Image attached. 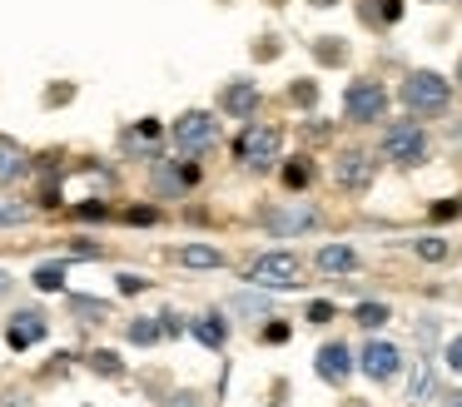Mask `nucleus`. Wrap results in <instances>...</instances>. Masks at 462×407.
I'll return each instance as SVG.
<instances>
[{
    "label": "nucleus",
    "instance_id": "f257e3e1",
    "mask_svg": "<svg viewBox=\"0 0 462 407\" xmlns=\"http://www.w3.org/2000/svg\"><path fill=\"white\" fill-rule=\"evenodd\" d=\"M398 99L408 105V115L438 119V115H448V105H452V85L438 75V69H412V75L398 85Z\"/></svg>",
    "mask_w": 462,
    "mask_h": 407
},
{
    "label": "nucleus",
    "instance_id": "f03ea898",
    "mask_svg": "<svg viewBox=\"0 0 462 407\" xmlns=\"http://www.w3.org/2000/svg\"><path fill=\"white\" fill-rule=\"evenodd\" d=\"M428 149H432V139H428V129H422L418 115L388 119L383 134H378V159H393V164H422Z\"/></svg>",
    "mask_w": 462,
    "mask_h": 407
},
{
    "label": "nucleus",
    "instance_id": "7ed1b4c3",
    "mask_svg": "<svg viewBox=\"0 0 462 407\" xmlns=\"http://www.w3.org/2000/svg\"><path fill=\"white\" fill-rule=\"evenodd\" d=\"M234 159L244 169H273L283 159V129L279 125H259V119H244L239 139H234Z\"/></svg>",
    "mask_w": 462,
    "mask_h": 407
},
{
    "label": "nucleus",
    "instance_id": "20e7f679",
    "mask_svg": "<svg viewBox=\"0 0 462 407\" xmlns=\"http://www.w3.org/2000/svg\"><path fill=\"white\" fill-rule=\"evenodd\" d=\"M388 85L383 79H373V75H358V79H348L343 85V119L348 125H383L388 119Z\"/></svg>",
    "mask_w": 462,
    "mask_h": 407
},
{
    "label": "nucleus",
    "instance_id": "39448f33",
    "mask_svg": "<svg viewBox=\"0 0 462 407\" xmlns=\"http://www.w3.org/2000/svg\"><path fill=\"white\" fill-rule=\"evenodd\" d=\"M170 144L180 149L184 159L209 154V149L219 144V119H214L209 109H184V115L170 125Z\"/></svg>",
    "mask_w": 462,
    "mask_h": 407
},
{
    "label": "nucleus",
    "instance_id": "423d86ee",
    "mask_svg": "<svg viewBox=\"0 0 462 407\" xmlns=\"http://www.w3.org/2000/svg\"><path fill=\"white\" fill-rule=\"evenodd\" d=\"M303 273V258L293 254V248H269V254H259L249 264V283L254 288H293Z\"/></svg>",
    "mask_w": 462,
    "mask_h": 407
},
{
    "label": "nucleus",
    "instance_id": "0eeeda50",
    "mask_svg": "<svg viewBox=\"0 0 462 407\" xmlns=\"http://www.w3.org/2000/svg\"><path fill=\"white\" fill-rule=\"evenodd\" d=\"M358 373L368 377V383H393V377L402 373V347L388 343V338H368V343L358 347Z\"/></svg>",
    "mask_w": 462,
    "mask_h": 407
},
{
    "label": "nucleus",
    "instance_id": "6e6552de",
    "mask_svg": "<svg viewBox=\"0 0 462 407\" xmlns=\"http://www.w3.org/2000/svg\"><path fill=\"white\" fill-rule=\"evenodd\" d=\"M373 174H378V154H368V149H338V159H333V184L338 189L363 194V189H373Z\"/></svg>",
    "mask_w": 462,
    "mask_h": 407
},
{
    "label": "nucleus",
    "instance_id": "1a4fd4ad",
    "mask_svg": "<svg viewBox=\"0 0 462 407\" xmlns=\"http://www.w3.org/2000/svg\"><path fill=\"white\" fill-rule=\"evenodd\" d=\"M194 184H199V169L184 164V159H154V164H150L154 199H184Z\"/></svg>",
    "mask_w": 462,
    "mask_h": 407
},
{
    "label": "nucleus",
    "instance_id": "9d476101",
    "mask_svg": "<svg viewBox=\"0 0 462 407\" xmlns=\"http://www.w3.org/2000/svg\"><path fill=\"white\" fill-rule=\"evenodd\" d=\"M313 373H319L328 387H348V377L358 373V353H353L343 338H333V343L319 347V357H313Z\"/></svg>",
    "mask_w": 462,
    "mask_h": 407
},
{
    "label": "nucleus",
    "instance_id": "9b49d317",
    "mask_svg": "<svg viewBox=\"0 0 462 407\" xmlns=\"http://www.w3.org/2000/svg\"><path fill=\"white\" fill-rule=\"evenodd\" d=\"M259 105H263V89L254 85L249 75H234V79H224V85H219V109L229 119H254V115H259Z\"/></svg>",
    "mask_w": 462,
    "mask_h": 407
},
{
    "label": "nucleus",
    "instance_id": "f8f14e48",
    "mask_svg": "<svg viewBox=\"0 0 462 407\" xmlns=\"http://www.w3.org/2000/svg\"><path fill=\"white\" fill-rule=\"evenodd\" d=\"M263 228L279 234V238H293V234H303V228H319V208L303 204V199H293V204H283V208H263Z\"/></svg>",
    "mask_w": 462,
    "mask_h": 407
},
{
    "label": "nucleus",
    "instance_id": "ddd939ff",
    "mask_svg": "<svg viewBox=\"0 0 462 407\" xmlns=\"http://www.w3.org/2000/svg\"><path fill=\"white\" fill-rule=\"evenodd\" d=\"M45 333H51V323H45L41 308H21V313H11V323H5V343H11L15 353L45 343Z\"/></svg>",
    "mask_w": 462,
    "mask_h": 407
},
{
    "label": "nucleus",
    "instance_id": "4468645a",
    "mask_svg": "<svg viewBox=\"0 0 462 407\" xmlns=\"http://www.w3.org/2000/svg\"><path fill=\"white\" fill-rule=\"evenodd\" d=\"M160 134H164L160 119H140V125H130V129L120 134V149H125V154H140V159H150V164H154V159H160Z\"/></svg>",
    "mask_w": 462,
    "mask_h": 407
},
{
    "label": "nucleus",
    "instance_id": "2eb2a0df",
    "mask_svg": "<svg viewBox=\"0 0 462 407\" xmlns=\"http://www.w3.org/2000/svg\"><path fill=\"white\" fill-rule=\"evenodd\" d=\"M229 333H234V323L219 313V308H209V313L189 318V338H199L204 347H214V353H224V343H229Z\"/></svg>",
    "mask_w": 462,
    "mask_h": 407
},
{
    "label": "nucleus",
    "instance_id": "dca6fc26",
    "mask_svg": "<svg viewBox=\"0 0 462 407\" xmlns=\"http://www.w3.org/2000/svg\"><path fill=\"white\" fill-rule=\"evenodd\" d=\"M313 264H319V273L343 278V273H353V268H358V248H353V244H323L319 254H313Z\"/></svg>",
    "mask_w": 462,
    "mask_h": 407
},
{
    "label": "nucleus",
    "instance_id": "f3484780",
    "mask_svg": "<svg viewBox=\"0 0 462 407\" xmlns=\"http://www.w3.org/2000/svg\"><path fill=\"white\" fill-rule=\"evenodd\" d=\"M408 397L412 402H438L442 397V377H438V367H432V357H418V367H412V383H408Z\"/></svg>",
    "mask_w": 462,
    "mask_h": 407
},
{
    "label": "nucleus",
    "instance_id": "a211bd4d",
    "mask_svg": "<svg viewBox=\"0 0 462 407\" xmlns=\"http://www.w3.org/2000/svg\"><path fill=\"white\" fill-rule=\"evenodd\" d=\"M358 20L368 30H393L402 20V0H358Z\"/></svg>",
    "mask_w": 462,
    "mask_h": 407
},
{
    "label": "nucleus",
    "instance_id": "6ab92c4d",
    "mask_svg": "<svg viewBox=\"0 0 462 407\" xmlns=\"http://www.w3.org/2000/svg\"><path fill=\"white\" fill-rule=\"evenodd\" d=\"M25 169H31L25 144H21V139H11V134H0V184H15Z\"/></svg>",
    "mask_w": 462,
    "mask_h": 407
},
{
    "label": "nucleus",
    "instance_id": "aec40b11",
    "mask_svg": "<svg viewBox=\"0 0 462 407\" xmlns=\"http://www.w3.org/2000/svg\"><path fill=\"white\" fill-rule=\"evenodd\" d=\"M65 308H70V318H80V323H105V318L115 313V308L95 293H65Z\"/></svg>",
    "mask_w": 462,
    "mask_h": 407
},
{
    "label": "nucleus",
    "instance_id": "412c9836",
    "mask_svg": "<svg viewBox=\"0 0 462 407\" xmlns=\"http://www.w3.org/2000/svg\"><path fill=\"white\" fill-rule=\"evenodd\" d=\"M180 264L209 273V268H224V248H214V244H184L180 248Z\"/></svg>",
    "mask_w": 462,
    "mask_h": 407
},
{
    "label": "nucleus",
    "instance_id": "4be33fe9",
    "mask_svg": "<svg viewBox=\"0 0 462 407\" xmlns=\"http://www.w3.org/2000/svg\"><path fill=\"white\" fill-rule=\"evenodd\" d=\"M229 313H244V318H273V298H269V288H259V293H234V298H229Z\"/></svg>",
    "mask_w": 462,
    "mask_h": 407
},
{
    "label": "nucleus",
    "instance_id": "5701e85b",
    "mask_svg": "<svg viewBox=\"0 0 462 407\" xmlns=\"http://www.w3.org/2000/svg\"><path fill=\"white\" fill-rule=\"evenodd\" d=\"M313 60H319L323 69H338L343 60H348V40L343 35H319L313 40Z\"/></svg>",
    "mask_w": 462,
    "mask_h": 407
},
{
    "label": "nucleus",
    "instance_id": "b1692460",
    "mask_svg": "<svg viewBox=\"0 0 462 407\" xmlns=\"http://www.w3.org/2000/svg\"><path fill=\"white\" fill-rule=\"evenodd\" d=\"M65 268H70L65 258H51V264H41L31 273V283L41 288V293H65Z\"/></svg>",
    "mask_w": 462,
    "mask_h": 407
},
{
    "label": "nucleus",
    "instance_id": "393cba45",
    "mask_svg": "<svg viewBox=\"0 0 462 407\" xmlns=\"http://www.w3.org/2000/svg\"><path fill=\"white\" fill-rule=\"evenodd\" d=\"M388 318H393V308H388V303H378V298H363V303L353 308V323L368 328V333H378V328L388 323Z\"/></svg>",
    "mask_w": 462,
    "mask_h": 407
},
{
    "label": "nucleus",
    "instance_id": "a878e982",
    "mask_svg": "<svg viewBox=\"0 0 462 407\" xmlns=\"http://www.w3.org/2000/svg\"><path fill=\"white\" fill-rule=\"evenodd\" d=\"M125 338H130L134 347H150V343H160V338H164V328H160V318H134V323L125 328Z\"/></svg>",
    "mask_w": 462,
    "mask_h": 407
},
{
    "label": "nucleus",
    "instance_id": "bb28decb",
    "mask_svg": "<svg viewBox=\"0 0 462 407\" xmlns=\"http://www.w3.org/2000/svg\"><path fill=\"white\" fill-rule=\"evenodd\" d=\"M31 218H35V208L25 199H0V228H21Z\"/></svg>",
    "mask_w": 462,
    "mask_h": 407
},
{
    "label": "nucleus",
    "instance_id": "cd10ccee",
    "mask_svg": "<svg viewBox=\"0 0 462 407\" xmlns=\"http://www.w3.org/2000/svg\"><path fill=\"white\" fill-rule=\"evenodd\" d=\"M85 363H90V373H100V377H125V363H120V353H115V347H95Z\"/></svg>",
    "mask_w": 462,
    "mask_h": 407
},
{
    "label": "nucleus",
    "instance_id": "c85d7f7f",
    "mask_svg": "<svg viewBox=\"0 0 462 407\" xmlns=\"http://www.w3.org/2000/svg\"><path fill=\"white\" fill-rule=\"evenodd\" d=\"M309 184H313V159L309 154L289 159V164H283V189H309Z\"/></svg>",
    "mask_w": 462,
    "mask_h": 407
},
{
    "label": "nucleus",
    "instance_id": "c756f323",
    "mask_svg": "<svg viewBox=\"0 0 462 407\" xmlns=\"http://www.w3.org/2000/svg\"><path fill=\"white\" fill-rule=\"evenodd\" d=\"M412 254H418L422 264H442V258L452 254V244H448V238H438V234H428V238H418V244H412Z\"/></svg>",
    "mask_w": 462,
    "mask_h": 407
},
{
    "label": "nucleus",
    "instance_id": "7c9ffc66",
    "mask_svg": "<svg viewBox=\"0 0 462 407\" xmlns=\"http://www.w3.org/2000/svg\"><path fill=\"white\" fill-rule=\"evenodd\" d=\"M412 338H418L422 357H432V343H438V318H432V313H422L418 323H412Z\"/></svg>",
    "mask_w": 462,
    "mask_h": 407
},
{
    "label": "nucleus",
    "instance_id": "2f4dec72",
    "mask_svg": "<svg viewBox=\"0 0 462 407\" xmlns=\"http://www.w3.org/2000/svg\"><path fill=\"white\" fill-rule=\"evenodd\" d=\"M333 318H338V303H328V298H313V303L303 308V323H313V328L333 323Z\"/></svg>",
    "mask_w": 462,
    "mask_h": 407
},
{
    "label": "nucleus",
    "instance_id": "473e14b6",
    "mask_svg": "<svg viewBox=\"0 0 462 407\" xmlns=\"http://www.w3.org/2000/svg\"><path fill=\"white\" fill-rule=\"evenodd\" d=\"M289 99H293V105H313V99H319V85H313V79H293Z\"/></svg>",
    "mask_w": 462,
    "mask_h": 407
},
{
    "label": "nucleus",
    "instance_id": "72a5a7b5",
    "mask_svg": "<svg viewBox=\"0 0 462 407\" xmlns=\"http://www.w3.org/2000/svg\"><path fill=\"white\" fill-rule=\"evenodd\" d=\"M442 363H448L452 373L462 377V333H457V338H448V343H442Z\"/></svg>",
    "mask_w": 462,
    "mask_h": 407
},
{
    "label": "nucleus",
    "instance_id": "f704fd0d",
    "mask_svg": "<svg viewBox=\"0 0 462 407\" xmlns=\"http://www.w3.org/2000/svg\"><path fill=\"white\" fill-rule=\"evenodd\" d=\"M289 333H293V328L283 323V318H273V323H263V328H259L263 343H289Z\"/></svg>",
    "mask_w": 462,
    "mask_h": 407
},
{
    "label": "nucleus",
    "instance_id": "c9c22d12",
    "mask_svg": "<svg viewBox=\"0 0 462 407\" xmlns=\"http://www.w3.org/2000/svg\"><path fill=\"white\" fill-rule=\"evenodd\" d=\"M428 214H432V224H448V218L462 214V199H442V204H432Z\"/></svg>",
    "mask_w": 462,
    "mask_h": 407
},
{
    "label": "nucleus",
    "instance_id": "e433bc0d",
    "mask_svg": "<svg viewBox=\"0 0 462 407\" xmlns=\"http://www.w3.org/2000/svg\"><path fill=\"white\" fill-rule=\"evenodd\" d=\"M144 288H150V278H144V273H120V293H125V298L144 293Z\"/></svg>",
    "mask_w": 462,
    "mask_h": 407
},
{
    "label": "nucleus",
    "instance_id": "4c0bfd02",
    "mask_svg": "<svg viewBox=\"0 0 462 407\" xmlns=\"http://www.w3.org/2000/svg\"><path fill=\"white\" fill-rule=\"evenodd\" d=\"M279 40H273V35H263V40H254V60H279Z\"/></svg>",
    "mask_w": 462,
    "mask_h": 407
},
{
    "label": "nucleus",
    "instance_id": "58836bf2",
    "mask_svg": "<svg viewBox=\"0 0 462 407\" xmlns=\"http://www.w3.org/2000/svg\"><path fill=\"white\" fill-rule=\"evenodd\" d=\"M164 407H199V393H189V387H180V393H170V397H160Z\"/></svg>",
    "mask_w": 462,
    "mask_h": 407
},
{
    "label": "nucleus",
    "instance_id": "ea45409f",
    "mask_svg": "<svg viewBox=\"0 0 462 407\" xmlns=\"http://www.w3.org/2000/svg\"><path fill=\"white\" fill-rule=\"evenodd\" d=\"M110 214V208L100 204V199H90V204H75V218H85V224H90V218H105Z\"/></svg>",
    "mask_w": 462,
    "mask_h": 407
},
{
    "label": "nucleus",
    "instance_id": "a19ab883",
    "mask_svg": "<svg viewBox=\"0 0 462 407\" xmlns=\"http://www.w3.org/2000/svg\"><path fill=\"white\" fill-rule=\"evenodd\" d=\"M160 328H164V338H180L189 323H180V313H160Z\"/></svg>",
    "mask_w": 462,
    "mask_h": 407
},
{
    "label": "nucleus",
    "instance_id": "79ce46f5",
    "mask_svg": "<svg viewBox=\"0 0 462 407\" xmlns=\"http://www.w3.org/2000/svg\"><path fill=\"white\" fill-rule=\"evenodd\" d=\"M65 99H75V85H55V89H45V105H65Z\"/></svg>",
    "mask_w": 462,
    "mask_h": 407
},
{
    "label": "nucleus",
    "instance_id": "37998d69",
    "mask_svg": "<svg viewBox=\"0 0 462 407\" xmlns=\"http://www.w3.org/2000/svg\"><path fill=\"white\" fill-rule=\"evenodd\" d=\"M125 218H130V224H154L160 208H125Z\"/></svg>",
    "mask_w": 462,
    "mask_h": 407
},
{
    "label": "nucleus",
    "instance_id": "c03bdc74",
    "mask_svg": "<svg viewBox=\"0 0 462 407\" xmlns=\"http://www.w3.org/2000/svg\"><path fill=\"white\" fill-rule=\"evenodd\" d=\"M100 254H105L100 244H75V248H70V258H100Z\"/></svg>",
    "mask_w": 462,
    "mask_h": 407
},
{
    "label": "nucleus",
    "instance_id": "a18cd8bd",
    "mask_svg": "<svg viewBox=\"0 0 462 407\" xmlns=\"http://www.w3.org/2000/svg\"><path fill=\"white\" fill-rule=\"evenodd\" d=\"M11 288H15V278L5 273V268H0V298H11Z\"/></svg>",
    "mask_w": 462,
    "mask_h": 407
},
{
    "label": "nucleus",
    "instance_id": "49530a36",
    "mask_svg": "<svg viewBox=\"0 0 462 407\" xmlns=\"http://www.w3.org/2000/svg\"><path fill=\"white\" fill-rule=\"evenodd\" d=\"M442 407H462V393H442Z\"/></svg>",
    "mask_w": 462,
    "mask_h": 407
},
{
    "label": "nucleus",
    "instance_id": "de8ad7c7",
    "mask_svg": "<svg viewBox=\"0 0 462 407\" xmlns=\"http://www.w3.org/2000/svg\"><path fill=\"white\" fill-rule=\"evenodd\" d=\"M343 407H373L368 397H343Z\"/></svg>",
    "mask_w": 462,
    "mask_h": 407
},
{
    "label": "nucleus",
    "instance_id": "09e8293b",
    "mask_svg": "<svg viewBox=\"0 0 462 407\" xmlns=\"http://www.w3.org/2000/svg\"><path fill=\"white\" fill-rule=\"evenodd\" d=\"M309 5H319V10H333V5H343V0H309Z\"/></svg>",
    "mask_w": 462,
    "mask_h": 407
},
{
    "label": "nucleus",
    "instance_id": "8fccbe9b",
    "mask_svg": "<svg viewBox=\"0 0 462 407\" xmlns=\"http://www.w3.org/2000/svg\"><path fill=\"white\" fill-rule=\"evenodd\" d=\"M457 79H462V55H457Z\"/></svg>",
    "mask_w": 462,
    "mask_h": 407
},
{
    "label": "nucleus",
    "instance_id": "3c124183",
    "mask_svg": "<svg viewBox=\"0 0 462 407\" xmlns=\"http://www.w3.org/2000/svg\"><path fill=\"white\" fill-rule=\"evenodd\" d=\"M422 5H442V0H422Z\"/></svg>",
    "mask_w": 462,
    "mask_h": 407
}]
</instances>
